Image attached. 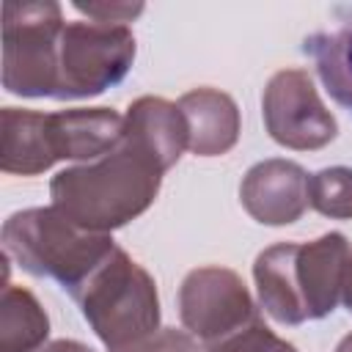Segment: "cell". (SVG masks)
I'll list each match as a JSON object with an SVG mask.
<instances>
[{
  "mask_svg": "<svg viewBox=\"0 0 352 352\" xmlns=\"http://www.w3.org/2000/svg\"><path fill=\"white\" fill-rule=\"evenodd\" d=\"M165 170L170 168L162 157L124 126L116 148L58 170L50 182V198L77 226L110 234L154 204Z\"/></svg>",
  "mask_w": 352,
  "mask_h": 352,
  "instance_id": "cell-1",
  "label": "cell"
},
{
  "mask_svg": "<svg viewBox=\"0 0 352 352\" xmlns=\"http://www.w3.org/2000/svg\"><path fill=\"white\" fill-rule=\"evenodd\" d=\"M352 248L344 234L330 231L314 242H278L264 248L253 264L261 308L278 324L324 319L341 302L344 272Z\"/></svg>",
  "mask_w": 352,
  "mask_h": 352,
  "instance_id": "cell-2",
  "label": "cell"
},
{
  "mask_svg": "<svg viewBox=\"0 0 352 352\" xmlns=\"http://www.w3.org/2000/svg\"><path fill=\"white\" fill-rule=\"evenodd\" d=\"M3 248L25 272L58 280L72 294L116 250V242L110 234L77 226L55 206H33L3 223Z\"/></svg>",
  "mask_w": 352,
  "mask_h": 352,
  "instance_id": "cell-3",
  "label": "cell"
},
{
  "mask_svg": "<svg viewBox=\"0 0 352 352\" xmlns=\"http://www.w3.org/2000/svg\"><path fill=\"white\" fill-rule=\"evenodd\" d=\"M80 314L107 349L160 330V294L154 278L116 245V250L72 292Z\"/></svg>",
  "mask_w": 352,
  "mask_h": 352,
  "instance_id": "cell-4",
  "label": "cell"
},
{
  "mask_svg": "<svg viewBox=\"0 0 352 352\" xmlns=\"http://www.w3.org/2000/svg\"><path fill=\"white\" fill-rule=\"evenodd\" d=\"M63 11L52 0L3 6V88L28 99H55Z\"/></svg>",
  "mask_w": 352,
  "mask_h": 352,
  "instance_id": "cell-5",
  "label": "cell"
},
{
  "mask_svg": "<svg viewBox=\"0 0 352 352\" xmlns=\"http://www.w3.org/2000/svg\"><path fill=\"white\" fill-rule=\"evenodd\" d=\"M138 44L126 25L66 22L58 50L55 99H88L118 85L132 69Z\"/></svg>",
  "mask_w": 352,
  "mask_h": 352,
  "instance_id": "cell-6",
  "label": "cell"
},
{
  "mask_svg": "<svg viewBox=\"0 0 352 352\" xmlns=\"http://www.w3.org/2000/svg\"><path fill=\"white\" fill-rule=\"evenodd\" d=\"M179 316L206 352L261 319L245 280L228 267L190 270L179 286Z\"/></svg>",
  "mask_w": 352,
  "mask_h": 352,
  "instance_id": "cell-7",
  "label": "cell"
},
{
  "mask_svg": "<svg viewBox=\"0 0 352 352\" xmlns=\"http://www.w3.org/2000/svg\"><path fill=\"white\" fill-rule=\"evenodd\" d=\"M270 138L294 151H316L336 140L338 121L324 107L305 69H280L267 80L261 96Z\"/></svg>",
  "mask_w": 352,
  "mask_h": 352,
  "instance_id": "cell-8",
  "label": "cell"
},
{
  "mask_svg": "<svg viewBox=\"0 0 352 352\" xmlns=\"http://www.w3.org/2000/svg\"><path fill=\"white\" fill-rule=\"evenodd\" d=\"M308 182L311 176L300 162L270 157L248 168L239 184V201L256 223L289 226L297 223L311 206Z\"/></svg>",
  "mask_w": 352,
  "mask_h": 352,
  "instance_id": "cell-9",
  "label": "cell"
},
{
  "mask_svg": "<svg viewBox=\"0 0 352 352\" xmlns=\"http://www.w3.org/2000/svg\"><path fill=\"white\" fill-rule=\"evenodd\" d=\"M124 116L110 107H72L50 113V138L55 160L91 162L118 146Z\"/></svg>",
  "mask_w": 352,
  "mask_h": 352,
  "instance_id": "cell-10",
  "label": "cell"
},
{
  "mask_svg": "<svg viewBox=\"0 0 352 352\" xmlns=\"http://www.w3.org/2000/svg\"><path fill=\"white\" fill-rule=\"evenodd\" d=\"M179 110L184 113L190 143L195 157H220L231 151L239 140V107L217 88H192L179 96Z\"/></svg>",
  "mask_w": 352,
  "mask_h": 352,
  "instance_id": "cell-11",
  "label": "cell"
},
{
  "mask_svg": "<svg viewBox=\"0 0 352 352\" xmlns=\"http://www.w3.org/2000/svg\"><path fill=\"white\" fill-rule=\"evenodd\" d=\"M55 151L50 138V113L3 107L0 113V168L16 176H36L52 168Z\"/></svg>",
  "mask_w": 352,
  "mask_h": 352,
  "instance_id": "cell-12",
  "label": "cell"
},
{
  "mask_svg": "<svg viewBox=\"0 0 352 352\" xmlns=\"http://www.w3.org/2000/svg\"><path fill=\"white\" fill-rule=\"evenodd\" d=\"M124 126L135 132L140 140H146L168 168L179 162L190 143L184 113L176 102H168L162 96H140L126 107Z\"/></svg>",
  "mask_w": 352,
  "mask_h": 352,
  "instance_id": "cell-13",
  "label": "cell"
},
{
  "mask_svg": "<svg viewBox=\"0 0 352 352\" xmlns=\"http://www.w3.org/2000/svg\"><path fill=\"white\" fill-rule=\"evenodd\" d=\"M50 336V316L25 286L6 283L0 297V352H36Z\"/></svg>",
  "mask_w": 352,
  "mask_h": 352,
  "instance_id": "cell-14",
  "label": "cell"
},
{
  "mask_svg": "<svg viewBox=\"0 0 352 352\" xmlns=\"http://www.w3.org/2000/svg\"><path fill=\"white\" fill-rule=\"evenodd\" d=\"M302 52L314 58L324 91L352 113V19L336 30H322L305 38Z\"/></svg>",
  "mask_w": 352,
  "mask_h": 352,
  "instance_id": "cell-15",
  "label": "cell"
},
{
  "mask_svg": "<svg viewBox=\"0 0 352 352\" xmlns=\"http://www.w3.org/2000/svg\"><path fill=\"white\" fill-rule=\"evenodd\" d=\"M311 206L333 220H352V168H322L308 182Z\"/></svg>",
  "mask_w": 352,
  "mask_h": 352,
  "instance_id": "cell-16",
  "label": "cell"
},
{
  "mask_svg": "<svg viewBox=\"0 0 352 352\" xmlns=\"http://www.w3.org/2000/svg\"><path fill=\"white\" fill-rule=\"evenodd\" d=\"M107 352H206L204 344L187 333V330H176V327H160L132 344L107 349Z\"/></svg>",
  "mask_w": 352,
  "mask_h": 352,
  "instance_id": "cell-17",
  "label": "cell"
},
{
  "mask_svg": "<svg viewBox=\"0 0 352 352\" xmlns=\"http://www.w3.org/2000/svg\"><path fill=\"white\" fill-rule=\"evenodd\" d=\"M214 352H297V346L289 344L286 338L275 336L264 324V319H258L250 327H245L242 333H236L234 338H228L226 344H220Z\"/></svg>",
  "mask_w": 352,
  "mask_h": 352,
  "instance_id": "cell-18",
  "label": "cell"
},
{
  "mask_svg": "<svg viewBox=\"0 0 352 352\" xmlns=\"http://www.w3.org/2000/svg\"><path fill=\"white\" fill-rule=\"evenodd\" d=\"M74 8L94 22L126 25L143 11V3H74Z\"/></svg>",
  "mask_w": 352,
  "mask_h": 352,
  "instance_id": "cell-19",
  "label": "cell"
},
{
  "mask_svg": "<svg viewBox=\"0 0 352 352\" xmlns=\"http://www.w3.org/2000/svg\"><path fill=\"white\" fill-rule=\"evenodd\" d=\"M36 352H94V349L82 341H74V338H58V341H50L44 346H38Z\"/></svg>",
  "mask_w": 352,
  "mask_h": 352,
  "instance_id": "cell-20",
  "label": "cell"
},
{
  "mask_svg": "<svg viewBox=\"0 0 352 352\" xmlns=\"http://www.w3.org/2000/svg\"><path fill=\"white\" fill-rule=\"evenodd\" d=\"M341 302L346 305V311L352 314V258L346 264V272H344V289H341Z\"/></svg>",
  "mask_w": 352,
  "mask_h": 352,
  "instance_id": "cell-21",
  "label": "cell"
},
{
  "mask_svg": "<svg viewBox=\"0 0 352 352\" xmlns=\"http://www.w3.org/2000/svg\"><path fill=\"white\" fill-rule=\"evenodd\" d=\"M336 352H352V333H349V336H344V338L338 341Z\"/></svg>",
  "mask_w": 352,
  "mask_h": 352,
  "instance_id": "cell-22",
  "label": "cell"
}]
</instances>
